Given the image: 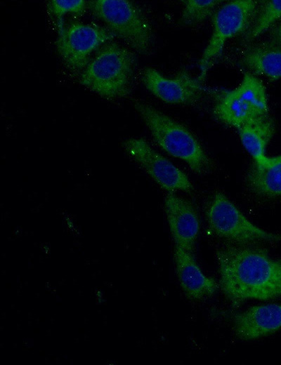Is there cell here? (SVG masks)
Masks as SVG:
<instances>
[{"mask_svg":"<svg viewBox=\"0 0 281 365\" xmlns=\"http://www.w3.org/2000/svg\"><path fill=\"white\" fill-rule=\"evenodd\" d=\"M268 105L265 86L250 73H245L239 86L222 93L216 99L214 114L224 124L240 128L268 117Z\"/></svg>","mask_w":281,"mask_h":365,"instance_id":"cell-6","label":"cell"},{"mask_svg":"<svg viewBox=\"0 0 281 365\" xmlns=\"http://www.w3.org/2000/svg\"><path fill=\"white\" fill-rule=\"evenodd\" d=\"M261 1L256 0L230 1L215 12L212 18V34L199 61L202 81L208 69L221 56L226 41L247 32L254 22Z\"/></svg>","mask_w":281,"mask_h":365,"instance_id":"cell-5","label":"cell"},{"mask_svg":"<svg viewBox=\"0 0 281 365\" xmlns=\"http://www.w3.org/2000/svg\"><path fill=\"white\" fill-rule=\"evenodd\" d=\"M92 14L136 52L145 54L151 48L152 32L141 9L127 0H93L88 3Z\"/></svg>","mask_w":281,"mask_h":365,"instance_id":"cell-4","label":"cell"},{"mask_svg":"<svg viewBox=\"0 0 281 365\" xmlns=\"http://www.w3.org/2000/svg\"><path fill=\"white\" fill-rule=\"evenodd\" d=\"M174 260L180 286L188 298L206 299L218 289L219 284L203 272L192 253L175 245Z\"/></svg>","mask_w":281,"mask_h":365,"instance_id":"cell-13","label":"cell"},{"mask_svg":"<svg viewBox=\"0 0 281 365\" xmlns=\"http://www.w3.org/2000/svg\"><path fill=\"white\" fill-rule=\"evenodd\" d=\"M209 227L219 237L241 244L259 241H281V235L251 222L223 193L217 192L207 211Z\"/></svg>","mask_w":281,"mask_h":365,"instance_id":"cell-7","label":"cell"},{"mask_svg":"<svg viewBox=\"0 0 281 365\" xmlns=\"http://www.w3.org/2000/svg\"><path fill=\"white\" fill-rule=\"evenodd\" d=\"M233 328L242 340H252L273 334L281 328V304L252 306L233 317Z\"/></svg>","mask_w":281,"mask_h":365,"instance_id":"cell-12","label":"cell"},{"mask_svg":"<svg viewBox=\"0 0 281 365\" xmlns=\"http://www.w3.org/2000/svg\"><path fill=\"white\" fill-rule=\"evenodd\" d=\"M164 211L175 245L192 253L200 232V220L192 204L169 192L164 199Z\"/></svg>","mask_w":281,"mask_h":365,"instance_id":"cell-11","label":"cell"},{"mask_svg":"<svg viewBox=\"0 0 281 365\" xmlns=\"http://www.w3.org/2000/svg\"><path fill=\"white\" fill-rule=\"evenodd\" d=\"M249 188L256 194L276 197L281 195V155L264 157L254 161L247 177Z\"/></svg>","mask_w":281,"mask_h":365,"instance_id":"cell-14","label":"cell"},{"mask_svg":"<svg viewBox=\"0 0 281 365\" xmlns=\"http://www.w3.org/2000/svg\"><path fill=\"white\" fill-rule=\"evenodd\" d=\"M238 130L241 142L252 157L259 161L266 157V148L275 132V125L268 117L247 124Z\"/></svg>","mask_w":281,"mask_h":365,"instance_id":"cell-16","label":"cell"},{"mask_svg":"<svg viewBox=\"0 0 281 365\" xmlns=\"http://www.w3.org/2000/svg\"><path fill=\"white\" fill-rule=\"evenodd\" d=\"M88 7L83 0H52L48 3V9L57 19V28L64 27L63 18L67 14L82 15Z\"/></svg>","mask_w":281,"mask_h":365,"instance_id":"cell-19","label":"cell"},{"mask_svg":"<svg viewBox=\"0 0 281 365\" xmlns=\"http://www.w3.org/2000/svg\"><path fill=\"white\" fill-rule=\"evenodd\" d=\"M216 260L219 286L234 307L247 300L281 296V258H272L259 247L239 246L218 250Z\"/></svg>","mask_w":281,"mask_h":365,"instance_id":"cell-1","label":"cell"},{"mask_svg":"<svg viewBox=\"0 0 281 365\" xmlns=\"http://www.w3.org/2000/svg\"><path fill=\"white\" fill-rule=\"evenodd\" d=\"M281 19V0L266 1L261 4L256 17L244 34V41L249 42L266 32Z\"/></svg>","mask_w":281,"mask_h":365,"instance_id":"cell-17","label":"cell"},{"mask_svg":"<svg viewBox=\"0 0 281 365\" xmlns=\"http://www.w3.org/2000/svg\"><path fill=\"white\" fill-rule=\"evenodd\" d=\"M122 145L127 154L164 190L169 192L193 190L188 175L143 138H128Z\"/></svg>","mask_w":281,"mask_h":365,"instance_id":"cell-9","label":"cell"},{"mask_svg":"<svg viewBox=\"0 0 281 365\" xmlns=\"http://www.w3.org/2000/svg\"><path fill=\"white\" fill-rule=\"evenodd\" d=\"M183 2V7L180 20L181 24L189 26L199 24L213 16L223 1L185 0Z\"/></svg>","mask_w":281,"mask_h":365,"instance_id":"cell-18","label":"cell"},{"mask_svg":"<svg viewBox=\"0 0 281 365\" xmlns=\"http://www.w3.org/2000/svg\"><path fill=\"white\" fill-rule=\"evenodd\" d=\"M114 36L98 25L74 22L58 29L57 50L69 68L78 70L87 65L90 55L97 48Z\"/></svg>","mask_w":281,"mask_h":365,"instance_id":"cell-8","label":"cell"},{"mask_svg":"<svg viewBox=\"0 0 281 365\" xmlns=\"http://www.w3.org/2000/svg\"><path fill=\"white\" fill-rule=\"evenodd\" d=\"M273 43L281 47V22L272 32Z\"/></svg>","mask_w":281,"mask_h":365,"instance_id":"cell-20","label":"cell"},{"mask_svg":"<svg viewBox=\"0 0 281 365\" xmlns=\"http://www.w3.org/2000/svg\"><path fill=\"white\" fill-rule=\"evenodd\" d=\"M131 51L115 43L105 45L81 72V85L105 99H119L130 93L135 70Z\"/></svg>","mask_w":281,"mask_h":365,"instance_id":"cell-3","label":"cell"},{"mask_svg":"<svg viewBox=\"0 0 281 365\" xmlns=\"http://www.w3.org/2000/svg\"><path fill=\"white\" fill-rule=\"evenodd\" d=\"M133 106L164 151L185 161L197 173L203 174L210 171V159L186 127L143 100H134Z\"/></svg>","mask_w":281,"mask_h":365,"instance_id":"cell-2","label":"cell"},{"mask_svg":"<svg viewBox=\"0 0 281 365\" xmlns=\"http://www.w3.org/2000/svg\"><path fill=\"white\" fill-rule=\"evenodd\" d=\"M241 64L254 74L281 79V47L273 42L253 45L243 54Z\"/></svg>","mask_w":281,"mask_h":365,"instance_id":"cell-15","label":"cell"},{"mask_svg":"<svg viewBox=\"0 0 281 365\" xmlns=\"http://www.w3.org/2000/svg\"><path fill=\"white\" fill-rule=\"evenodd\" d=\"M140 79L151 93L169 104H194L204 93L202 81L192 77L185 69L181 70L173 78H167L157 70L147 67L143 70Z\"/></svg>","mask_w":281,"mask_h":365,"instance_id":"cell-10","label":"cell"}]
</instances>
